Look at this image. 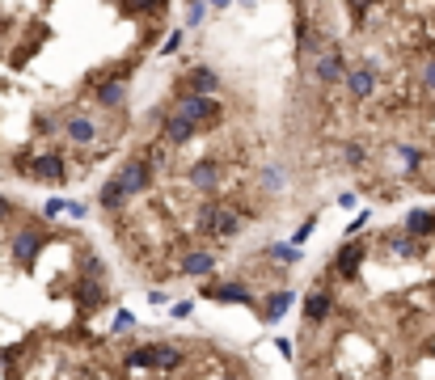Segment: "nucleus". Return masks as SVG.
I'll return each instance as SVG.
<instances>
[{"mask_svg": "<svg viewBox=\"0 0 435 380\" xmlns=\"http://www.w3.org/2000/svg\"><path fill=\"white\" fill-rule=\"evenodd\" d=\"M203 300H211V304H258L254 300V292H249V283H237V279H229V283H220V279H211V283H203V292H199Z\"/></svg>", "mask_w": 435, "mask_h": 380, "instance_id": "obj_8", "label": "nucleus"}, {"mask_svg": "<svg viewBox=\"0 0 435 380\" xmlns=\"http://www.w3.org/2000/svg\"><path fill=\"white\" fill-rule=\"evenodd\" d=\"M380 0H347V9H351V17L359 22V26H368V9H376Z\"/></svg>", "mask_w": 435, "mask_h": 380, "instance_id": "obj_20", "label": "nucleus"}, {"mask_svg": "<svg viewBox=\"0 0 435 380\" xmlns=\"http://www.w3.org/2000/svg\"><path fill=\"white\" fill-rule=\"evenodd\" d=\"M144 156H148V165L152 170H170V160H174V144H165V140H152L148 148H140Z\"/></svg>", "mask_w": 435, "mask_h": 380, "instance_id": "obj_16", "label": "nucleus"}, {"mask_svg": "<svg viewBox=\"0 0 435 380\" xmlns=\"http://www.w3.org/2000/svg\"><path fill=\"white\" fill-rule=\"evenodd\" d=\"M42 245H47V229L26 224V229H17V233L9 237V258H13L17 266H34V262L42 258Z\"/></svg>", "mask_w": 435, "mask_h": 380, "instance_id": "obj_4", "label": "nucleus"}, {"mask_svg": "<svg viewBox=\"0 0 435 380\" xmlns=\"http://www.w3.org/2000/svg\"><path fill=\"white\" fill-rule=\"evenodd\" d=\"M64 207H68V199H47V220H56V215H64Z\"/></svg>", "mask_w": 435, "mask_h": 380, "instance_id": "obj_23", "label": "nucleus"}, {"mask_svg": "<svg viewBox=\"0 0 435 380\" xmlns=\"http://www.w3.org/2000/svg\"><path fill=\"white\" fill-rule=\"evenodd\" d=\"M215 89H220V72L207 68V64L190 68V72L174 85V93H199V97H215Z\"/></svg>", "mask_w": 435, "mask_h": 380, "instance_id": "obj_10", "label": "nucleus"}, {"mask_svg": "<svg viewBox=\"0 0 435 380\" xmlns=\"http://www.w3.org/2000/svg\"><path fill=\"white\" fill-rule=\"evenodd\" d=\"M343 89H347V97H355V101H368V97L380 89V81H376V72H372V68H363V64H359V68H351V72H347Z\"/></svg>", "mask_w": 435, "mask_h": 380, "instance_id": "obj_13", "label": "nucleus"}, {"mask_svg": "<svg viewBox=\"0 0 435 380\" xmlns=\"http://www.w3.org/2000/svg\"><path fill=\"white\" fill-rule=\"evenodd\" d=\"M9 220H13V199L0 195V224H9Z\"/></svg>", "mask_w": 435, "mask_h": 380, "instance_id": "obj_26", "label": "nucleus"}, {"mask_svg": "<svg viewBox=\"0 0 435 380\" xmlns=\"http://www.w3.org/2000/svg\"><path fill=\"white\" fill-rule=\"evenodd\" d=\"M363 266H368V241H343L334 262H330V275L338 283H355L363 275Z\"/></svg>", "mask_w": 435, "mask_h": 380, "instance_id": "obj_3", "label": "nucleus"}, {"mask_svg": "<svg viewBox=\"0 0 435 380\" xmlns=\"http://www.w3.org/2000/svg\"><path fill=\"white\" fill-rule=\"evenodd\" d=\"M313 229H317V211H313V215H309V220L300 224V233H296V245H300V241H309V233H313Z\"/></svg>", "mask_w": 435, "mask_h": 380, "instance_id": "obj_25", "label": "nucleus"}, {"mask_svg": "<svg viewBox=\"0 0 435 380\" xmlns=\"http://www.w3.org/2000/svg\"><path fill=\"white\" fill-rule=\"evenodd\" d=\"M199 135V127L190 123V119H182V115H165V119H161V140H165V144H174V148H186L190 140Z\"/></svg>", "mask_w": 435, "mask_h": 380, "instance_id": "obj_11", "label": "nucleus"}, {"mask_svg": "<svg viewBox=\"0 0 435 380\" xmlns=\"http://www.w3.org/2000/svg\"><path fill=\"white\" fill-rule=\"evenodd\" d=\"M93 97H97V106H123V97H127V85H123V81H101Z\"/></svg>", "mask_w": 435, "mask_h": 380, "instance_id": "obj_17", "label": "nucleus"}, {"mask_svg": "<svg viewBox=\"0 0 435 380\" xmlns=\"http://www.w3.org/2000/svg\"><path fill=\"white\" fill-rule=\"evenodd\" d=\"M34 178L38 182H64L68 178V165H64V156L56 148H47V152H34Z\"/></svg>", "mask_w": 435, "mask_h": 380, "instance_id": "obj_12", "label": "nucleus"}, {"mask_svg": "<svg viewBox=\"0 0 435 380\" xmlns=\"http://www.w3.org/2000/svg\"><path fill=\"white\" fill-rule=\"evenodd\" d=\"M34 131H38V135H56V131H60V123H56V119H51V115H38V123H34Z\"/></svg>", "mask_w": 435, "mask_h": 380, "instance_id": "obj_22", "label": "nucleus"}, {"mask_svg": "<svg viewBox=\"0 0 435 380\" xmlns=\"http://www.w3.org/2000/svg\"><path fill=\"white\" fill-rule=\"evenodd\" d=\"M233 5V0H211V9H229Z\"/></svg>", "mask_w": 435, "mask_h": 380, "instance_id": "obj_27", "label": "nucleus"}, {"mask_svg": "<svg viewBox=\"0 0 435 380\" xmlns=\"http://www.w3.org/2000/svg\"><path fill=\"white\" fill-rule=\"evenodd\" d=\"M64 131H68L72 144H93V140H97V123H93L89 115H72V119L64 123Z\"/></svg>", "mask_w": 435, "mask_h": 380, "instance_id": "obj_14", "label": "nucleus"}, {"mask_svg": "<svg viewBox=\"0 0 435 380\" xmlns=\"http://www.w3.org/2000/svg\"><path fill=\"white\" fill-rule=\"evenodd\" d=\"M85 203H76V199H68V207H64V215H68V220H85Z\"/></svg>", "mask_w": 435, "mask_h": 380, "instance_id": "obj_24", "label": "nucleus"}, {"mask_svg": "<svg viewBox=\"0 0 435 380\" xmlns=\"http://www.w3.org/2000/svg\"><path fill=\"white\" fill-rule=\"evenodd\" d=\"M317 288L334 304L325 321L300 325V380H435V237L393 292H347L330 266Z\"/></svg>", "mask_w": 435, "mask_h": 380, "instance_id": "obj_1", "label": "nucleus"}, {"mask_svg": "<svg viewBox=\"0 0 435 380\" xmlns=\"http://www.w3.org/2000/svg\"><path fill=\"white\" fill-rule=\"evenodd\" d=\"M343 165H351V170H359V165H368V148L363 144H343Z\"/></svg>", "mask_w": 435, "mask_h": 380, "instance_id": "obj_19", "label": "nucleus"}, {"mask_svg": "<svg viewBox=\"0 0 435 380\" xmlns=\"http://www.w3.org/2000/svg\"><path fill=\"white\" fill-rule=\"evenodd\" d=\"M182 42H186V34H182V30H174L165 42H161V56H174V51H182Z\"/></svg>", "mask_w": 435, "mask_h": 380, "instance_id": "obj_21", "label": "nucleus"}, {"mask_svg": "<svg viewBox=\"0 0 435 380\" xmlns=\"http://www.w3.org/2000/svg\"><path fill=\"white\" fill-rule=\"evenodd\" d=\"M266 258L279 262V266H296V262H300V249L288 245V241H275V245H266Z\"/></svg>", "mask_w": 435, "mask_h": 380, "instance_id": "obj_18", "label": "nucleus"}, {"mask_svg": "<svg viewBox=\"0 0 435 380\" xmlns=\"http://www.w3.org/2000/svg\"><path fill=\"white\" fill-rule=\"evenodd\" d=\"M152 174H156V170L148 165V156L140 152V156H131V160H123V165H119V174H115V178H119V186L127 190V199H140V195H144V190L152 186Z\"/></svg>", "mask_w": 435, "mask_h": 380, "instance_id": "obj_6", "label": "nucleus"}, {"mask_svg": "<svg viewBox=\"0 0 435 380\" xmlns=\"http://www.w3.org/2000/svg\"><path fill=\"white\" fill-rule=\"evenodd\" d=\"M174 115L190 119L195 127H215L224 119V106L215 101V97H199V93H174V106H170Z\"/></svg>", "mask_w": 435, "mask_h": 380, "instance_id": "obj_2", "label": "nucleus"}, {"mask_svg": "<svg viewBox=\"0 0 435 380\" xmlns=\"http://www.w3.org/2000/svg\"><path fill=\"white\" fill-rule=\"evenodd\" d=\"M215 266H220V258H215L211 249H203V245H195V249H186L182 258H178V279H215Z\"/></svg>", "mask_w": 435, "mask_h": 380, "instance_id": "obj_7", "label": "nucleus"}, {"mask_svg": "<svg viewBox=\"0 0 435 380\" xmlns=\"http://www.w3.org/2000/svg\"><path fill=\"white\" fill-rule=\"evenodd\" d=\"M97 207H106V211H123V207H127V190L119 186V178L101 182V190H97Z\"/></svg>", "mask_w": 435, "mask_h": 380, "instance_id": "obj_15", "label": "nucleus"}, {"mask_svg": "<svg viewBox=\"0 0 435 380\" xmlns=\"http://www.w3.org/2000/svg\"><path fill=\"white\" fill-rule=\"evenodd\" d=\"M347 51L338 47V42H330L321 51V56L313 60V76H317V85H343L347 81Z\"/></svg>", "mask_w": 435, "mask_h": 380, "instance_id": "obj_5", "label": "nucleus"}, {"mask_svg": "<svg viewBox=\"0 0 435 380\" xmlns=\"http://www.w3.org/2000/svg\"><path fill=\"white\" fill-rule=\"evenodd\" d=\"M186 182H190V190H199L203 199H211L215 190H224V182H220V165H215V156H199L195 165L186 170Z\"/></svg>", "mask_w": 435, "mask_h": 380, "instance_id": "obj_9", "label": "nucleus"}]
</instances>
